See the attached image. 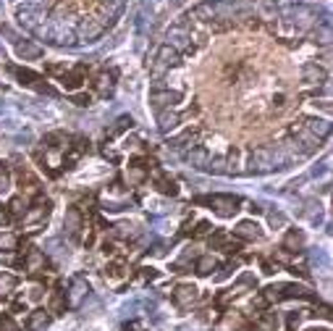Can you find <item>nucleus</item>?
<instances>
[{
  "label": "nucleus",
  "instance_id": "obj_25",
  "mask_svg": "<svg viewBox=\"0 0 333 331\" xmlns=\"http://www.w3.org/2000/svg\"><path fill=\"white\" fill-rule=\"evenodd\" d=\"M213 268H215V258H213V255H202V258L197 260V274H199V276L213 274Z\"/></svg>",
  "mask_w": 333,
  "mask_h": 331
},
{
  "label": "nucleus",
  "instance_id": "obj_40",
  "mask_svg": "<svg viewBox=\"0 0 333 331\" xmlns=\"http://www.w3.org/2000/svg\"><path fill=\"white\" fill-rule=\"evenodd\" d=\"M309 331H328V328H309Z\"/></svg>",
  "mask_w": 333,
  "mask_h": 331
},
{
  "label": "nucleus",
  "instance_id": "obj_15",
  "mask_svg": "<svg viewBox=\"0 0 333 331\" xmlns=\"http://www.w3.org/2000/svg\"><path fill=\"white\" fill-rule=\"evenodd\" d=\"M304 129H307L313 137H318V140L328 137V131H330L328 121H323V119H307V121H304Z\"/></svg>",
  "mask_w": 333,
  "mask_h": 331
},
{
  "label": "nucleus",
  "instance_id": "obj_35",
  "mask_svg": "<svg viewBox=\"0 0 333 331\" xmlns=\"http://www.w3.org/2000/svg\"><path fill=\"white\" fill-rule=\"evenodd\" d=\"M213 226H210V221H199L197 229H194V237H202V234H210Z\"/></svg>",
  "mask_w": 333,
  "mask_h": 331
},
{
  "label": "nucleus",
  "instance_id": "obj_4",
  "mask_svg": "<svg viewBox=\"0 0 333 331\" xmlns=\"http://www.w3.org/2000/svg\"><path fill=\"white\" fill-rule=\"evenodd\" d=\"M192 34L184 29V27H171L168 29V45L179 53V50H192Z\"/></svg>",
  "mask_w": 333,
  "mask_h": 331
},
{
  "label": "nucleus",
  "instance_id": "obj_34",
  "mask_svg": "<svg viewBox=\"0 0 333 331\" xmlns=\"http://www.w3.org/2000/svg\"><path fill=\"white\" fill-rule=\"evenodd\" d=\"M0 331H18V326L13 323L11 316H3V318H0Z\"/></svg>",
  "mask_w": 333,
  "mask_h": 331
},
{
  "label": "nucleus",
  "instance_id": "obj_3",
  "mask_svg": "<svg viewBox=\"0 0 333 331\" xmlns=\"http://www.w3.org/2000/svg\"><path fill=\"white\" fill-rule=\"evenodd\" d=\"M176 63H179V53H176L171 45H163L158 50V58H155V63H152V74H163L165 69H171V66H176Z\"/></svg>",
  "mask_w": 333,
  "mask_h": 331
},
{
  "label": "nucleus",
  "instance_id": "obj_13",
  "mask_svg": "<svg viewBox=\"0 0 333 331\" xmlns=\"http://www.w3.org/2000/svg\"><path fill=\"white\" fill-rule=\"evenodd\" d=\"M50 326V313L48 310H34L27 321V328L29 331H45Z\"/></svg>",
  "mask_w": 333,
  "mask_h": 331
},
{
  "label": "nucleus",
  "instance_id": "obj_24",
  "mask_svg": "<svg viewBox=\"0 0 333 331\" xmlns=\"http://www.w3.org/2000/svg\"><path fill=\"white\" fill-rule=\"evenodd\" d=\"M186 161H189L192 166H197V168H205V166L210 163V158H207L205 150H192L189 155H186Z\"/></svg>",
  "mask_w": 333,
  "mask_h": 331
},
{
  "label": "nucleus",
  "instance_id": "obj_18",
  "mask_svg": "<svg viewBox=\"0 0 333 331\" xmlns=\"http://www.w3.org/2000/svg\"><path fill=\"white\" fill-rule=\"evenodd\" d=\"M13 74H16V79L21 84H27V87H39V82H42V76L29 71V69H13Z\"/></svg>",
  "mask_w": 333,
  "mask_h": 331
},
{
  "label": "nucleus",
  "instance_id": "obj_21",
  "mask_svg": "<svg viewBox=\"0 0 333 331\" xmlns=\"http://www.w3.org/2000/svg\"><path fill=\"white\" fill-rule=\"evenodd\" d=\"M16 276L13 274H0V297H8V295H13V289H16Z\"/></svg>",
  "mask_w": 333,
  "mask_h": 331
},
{
  "label": "nucleus",
  "instance_id": "obj_23",
  "mask_svg": "<svg viewBox=\"0 0 333 331\" xmlns=\"http://www.w3.org/2000/svg\"><path fill=\"white\" fill-rule=\"evenodd\" d=\"M16 247H18V237L16 234H11V231L0 234V250H3V252H13Z\"/></svg>",
  "mask_w": 333,
  "mask_h": 331
},
{
  "label": "nucleus",
  "instance_id": "obj_27",
  "mask_svg": "<svg viewBox=\"0 0 333 331\" xmlns=\"http://www.w3.org/2000/svg\"><path fill=\"white\" fill-rule=\"evenodd\" d=\"M110 79H113V74L102 71V74L97 76V82H95V87L100 90V95H105V98H108V92H110V87H113V82H110Z\"/></svg>",
  "mask_w": 333,
  "mask_h": 331
},
{
  "label": "nucleus",
  "instance_id": "obj_7",
  "mask_svg": "<svg viewBox=\"0 0 333 331\" xmlns=\"http://www.w3.org/2000/svg\"><path fill=\"white\" fill-rule=\"evenodd\" d=\"M102 32H105V27L100 24V18H84L79 24V40H87V42L97 40Z\"/></svg>",
  "mask_w": 333,
  "mask_h": 331
},
{
  "label": "nucleus",
  "instance_id": "obj_39",
  "mask_svg": "<svg viewBox=\"0 0 333 331\" xmlns=\"http://www.w3.org/2000/svg\"><path fill=\"white\" fill-rule=\"evenodd\" d=\"M39 297H42V289H39V286H34L32 295H29V300H39Z\"/></svg>",
  "mask_w": 333,
  "mask_h": 331
},
{
  "label": "nucleus",
  "instance_id": "obj_10",
  "mask_svg": "<svg viewBox=\"0 0 333 331\" xmlns=\"http://www.w3.org/2000/svg\"><path fill=\"white\" fill-rule=\"evenodd\" d=\"M84 74H87V66H84V63H79L74 71L63 74V79H60V82H63V87H66V90H79V87H81V82H84Z\"/></svg>",
  "mask_w": 333,
  "mask_h": 331
},
{
  "label": "nucleus",
  "instance_id": "obj_30",
  "mask_svg": "<svg viewBox=\"0 0 333 331\" xmlns=\"http://www.w3.org/2000/svg\"><path fill=\"white\" fill-rule=\"evenodd\" d=\"M87 292H90V286H87L81 279H79V281H74V292H71V297H69V300H71V305H76V302H79V297H84Z\"/></svg>",
  "mask_w": 333,
  "mask_h": 331
},
{
  "label": "nucleus",
  "instance_id": "obj_12",
  "mask_svg": "<svg viewBox=\"0 0 333 331\" xmlns=\"http://www.w3.org/2000/svg\"><path fill=\"white\" fill-rule=\"evenodd\" d=\"M155 187H158L160 194H179V187H176V182L171 179V176H165L163 171H155Z\"/></svg>",
  "mask_w": 333,
  "mask_h": 331
},
{
  "label": "nucleus",
  "instance_id": "obj_1",
  "mask_svg": "<svg viewBox=\"0 0 333 331\" xmlns=\"http://www.w3.org/2000/svg\"><path fill=\"white\" fill-rule=\"evenodd\" d=\"M197 203H207V205H213V210L218 213V216H223V218H231L236 210H239V205H241V200L239 197H234V194H213V197H197Z\"/></svg>",
  "mask_w": 333,
  "mask_h": 331
},
{
  "label": "nucleus",
  "instance_id": "obj_29",
  "mask_svg": "<svg viewBox=\"0 0 333 331\" xmlns=\"http://www.w3.org/2000/svg\"><path fill=\"white\" fill-rule=\"evenodd\" d=\"M63 305H66V300H63V292H60V289H55V295H53V300H50V310H48V313H55V316H60V313H63Z\"/></svg>",
  "mask_w": 333,
  "mask_h": 331
},
{
  "label": "nucleus",
  "instance_id": "obj_22",
  "mask_svg": "<svg viewBox=\"0 0 333 331\" xmlns=\"http://www.w3.org/2000/svg\"><path fill=\"white\" fill-rule=\"evenodd\" d=\"M66 142H69V140H66L63 131H53V134H48L45 140H42V145H45L48 150H60Z\"/></svg>",
  "mask_w": 333,
  "mask_h": 331
},
{
  "label": "nucleus",
  "instance_id": "obj_9",
  "mask_svg": "<svg viewBox=\"0 0 333 331\" xmlns=\"http://www.w3.org/2000/svg\"><path fill=\"white\" fill-rule=\"evenodd\" d=\"M18 184H21V197H39V182L29 171L18 173Z\"/></svg>",
  "mask_w": 333,
  "mask_h": 331
},
{
  "label": "nucleus",
  "instance_id": "obj_17",
  "mask_svg": "<svg viewBox=\"0 0 333 331\" xmlns=\"http://www.w3.org/2000/svg\"><path fill=\"white\" fill-rule=\"evenodd\" d=\"M158 121H160V124H158L160 131H171V129H176V126L181 124V116H179V113H173V110H163Z\"/></svg>",
  "mask_w": 333,
  "mask_h": 331
},
{
  "label": "nucleus",
  "instance_id": "obj_33",
  "mask_svg": "<svg viewBox=\"0 0 333 331\" xmlns=\"http://www.w3.org/2000/svg\"><path fill=\"white\" fill-rule=\"evenodd\" d=\"M8 189H11V176H8L6 163H0V192H8Z\"/></svg>",
  "mask_w": 333,
  "mask_h": 331
},
{
  "label": "nucleus",
  "instance_id": "obj_19",
  "mask_svg": "<svg viewBox=\"0 0 333 331\" xmlns=\"http://www.w3.org/2000/svg\"><path fill=\"white\" fill-rule=\"evenodd\" d=\"M197 142V131H192V129H186L181 137H176V140H171L168 145L173 147V150H181V147H192Z\"/></svg>",
  "mask_w": 333,
  "mask_h": 331
},
{
  "label": "nucleus",
  "instance_id": "obj_6",
  "mask_svg": "<svg viewBox=\"0 0 333 331\" xmlns=\"http://www.w3.org/2000/svg\"><path fill=\"white\" fill-rule=\"evenodd\" d=\"M63 229L69 231L71 239H79V231L84 229V221H81V213L79 208H69L66 210V218H63Z\"/></svg>",
  "mask_w": 333,
  "mask_h": 331
},
{
  "label": "nucleus",
  "instance_id": "obj_37",
  "mask_svg": "<svg viewBox=\"0 0 333 331\" xmlns=\"http://www.w3.org/2000/svg\"><path fill=\"white\" fill-rule=\"evenodd\" d=\"M74 103L84 108V105H90V103H92V95H84V92H79V95H74Z\"/></svg>",
  "mask_w": 333,
  "mask_h": 331
},
{
  "label": "nucleus",
  "instance_id": "obj_2",
  "mask_svg": "<svg viewBox=\"0 0 333 331\" xmlns=\"http://www.w3.org/2000/svg\"><path fill=\"white\" fill-rule=\"evenodd\" d=\"M18 21H21V24H24L27 29L39 32V24L45 21V11H42V8H34V6L18 8Z\"/></svg>",
  "mask_w": 333,
  "mask_h": 331
},
{
  "label": "nucleus",
  "instance_id": "obj_32",
  "mask_svg": "<svg viewBox=\"0 0 333 331\" xmlns=\"http://www.w3.org/2000/svg\"><path fill=\"white\" fill-rule=\"evenodd\" d=\"M304 79H307V82H318V79H323V71L318 69L315 63H307V66H304Z\"/></svg>",
  "mask_w": 333,
  "mask_h": 331
},
{
  "label": "nucleus",
  "instance_id": "obj_11",
  "mask_svg": "<svg viewBox=\"0 0 333 331\" xmlns=\"http://www.w3.org/2000/svg\"><path fill=\"white\" fill-rule=\"evenodd\" d=\"M234 234L239 239H262V229L255 224V221H241V224L234 229Z\"/></svg>",
  "mask_w": 333,
  "mask_h": 331
},
{
  "label": "nucleus",
  "instance_id": "obj_31",
  "mask_svg": "<svg viewBox=\"0 0 333 331\" xmlns=\"http://www.w3.org/2000/svg\"><path fill=\"white\" fill-rule=\"evenodd\" d=\"M113 234L121 237V239H129V237H134L137 231H134V224H118V226H113Z\"/></svg>",
  "mask_w": 333,
  "mask_h": 331
},
{
  "label": "nucleus",
  "instance_id": "obj_38",
  "mask_svg": "<svg viewBox=\"0 0 333 331\" xmlns=\"http://www.w3.org/2000/svg\"><path fill=\"white\" fill-rule=\"evenodd\" d=\"M11 310H13V313H24V310H27V302H24V300H16Z\"/></svg>",
  "mask_w": 333,
  "mask_h": 331
},
{
  "label": "nucleus",
  "instance_id": "obj_5",
  "mask_svg": "<svg viewBox=\"0 0 333 331\" xmlns=\"http://www.w3.org/2000/svg\"><path fill=\"white\" fill-rule=\"evenodd\" d=\"M173 302L181 307V310H189V307L197 302V286H192V284H181L179 289L173 292Z\"/></svg>",
  "mask_w": 333,
  "mask_h": 331
},
{
  "label": "nucleus",
  "instance_id": "obj_36",
  "mask_svg": "<svg viewBox=\"0 0 333 331\" xmlns=\"http://www.w3.org/2000/svg\"><path fill=\"white\" fill-rule=\"evenodd\" d=\"M268 221H270V226H286V216L283 213H270Z\"/></svg>",
  "mask_w": 333,
  "mask_h": 331
},
{
  "label": "nucleus",
  "instance_id": "obj_8",
  "mask_svg": "<svg viewBox=\"0 0 333 331\" xmlns=\"http://www.w3.org/2000/svg\"><path fill=\"white\" fill-rule=\"evenodd\" d=\"M34 210H29L27 208V213L24 216H21V218H24V224H39V221H45L48 216H50V200H37V205H32Z\"/></svg>",
  "mask_w": 333,
  "mask_h": 331
},
{
  "label": "nucleus",
  "instance_id": "obj_20",
  "mask_svg": "<svg viewBox=\"0 0 333 331\" xmlns=\"http://www.w3.org/2000/svg\"><path fill=\"white\" fill-rule=\"evenodd\" d=\"M181 100V92H155L152 95V105L155 108H163L168 103H179Z\"/></svg>",
  "mask_w": 333,
  "mask_h": 331
},
{
  "label": "nucleus",
  "instance_id": "obj_26",
  "mask_svg": "<svg viewBox=\"0 0 333 331\" xmlns=\"http://www.w3.org/2000/svg\"><path fill=\"white\" fill-rule=\"evenodd\" d=\"M6 210H8V216H24L27 213V197H13Z\"/></svg>",
  "mask_w": 333,
  "mask_h": 331
},
{
  "label": "nucleus",
  "instance_id": "obj_28",
  "mask_svg": "<svg viewBox=\"0 0 333 331\" xmlns=\"http://www.w3.org/2000/svg\"><path fill=\"white\" fill-rule=\"evenodd\" d=\"M131 126H134V119H131V116H121V119L116 121V126L108 131V137H113V134H121V131H126V129H131Z\"/></svg>",
  "mask_w": 333,
  "mask_h": 331
},
{
  "label": "nucleus",
  "instance_id": "obj_14",
  "mask_svg": "<svg viewBox=\"0 0 333 331\" xmlns=\"http://www.w3.org/2000/svg\"><path fill=\"white\" fill-rule=\"evenodd\" d=\"M283 250H288V252H302V250H304V234L297 231V229H292V231L286 234V239H283Z\"/></svg>",
  "mask_w": 333,
  "mask_h": 331
},
{
  "label": "nucleus",
  "instance_id": "obj_16",
  "mask_svg": "<svg viewBox=\"0 0 333 331\" xmlns=\"http://www.w3.org/2000/svg\"><path fill=\"white\" fill-rule=\"evenodd\" d=\"M16 53H18V58L29 61V58H39V55H42V48L34 45V42H29V40H24V42H16Z\"/></svg>",
  "mask_w": 333,
  "mask_h": 331
}]
</instances>
